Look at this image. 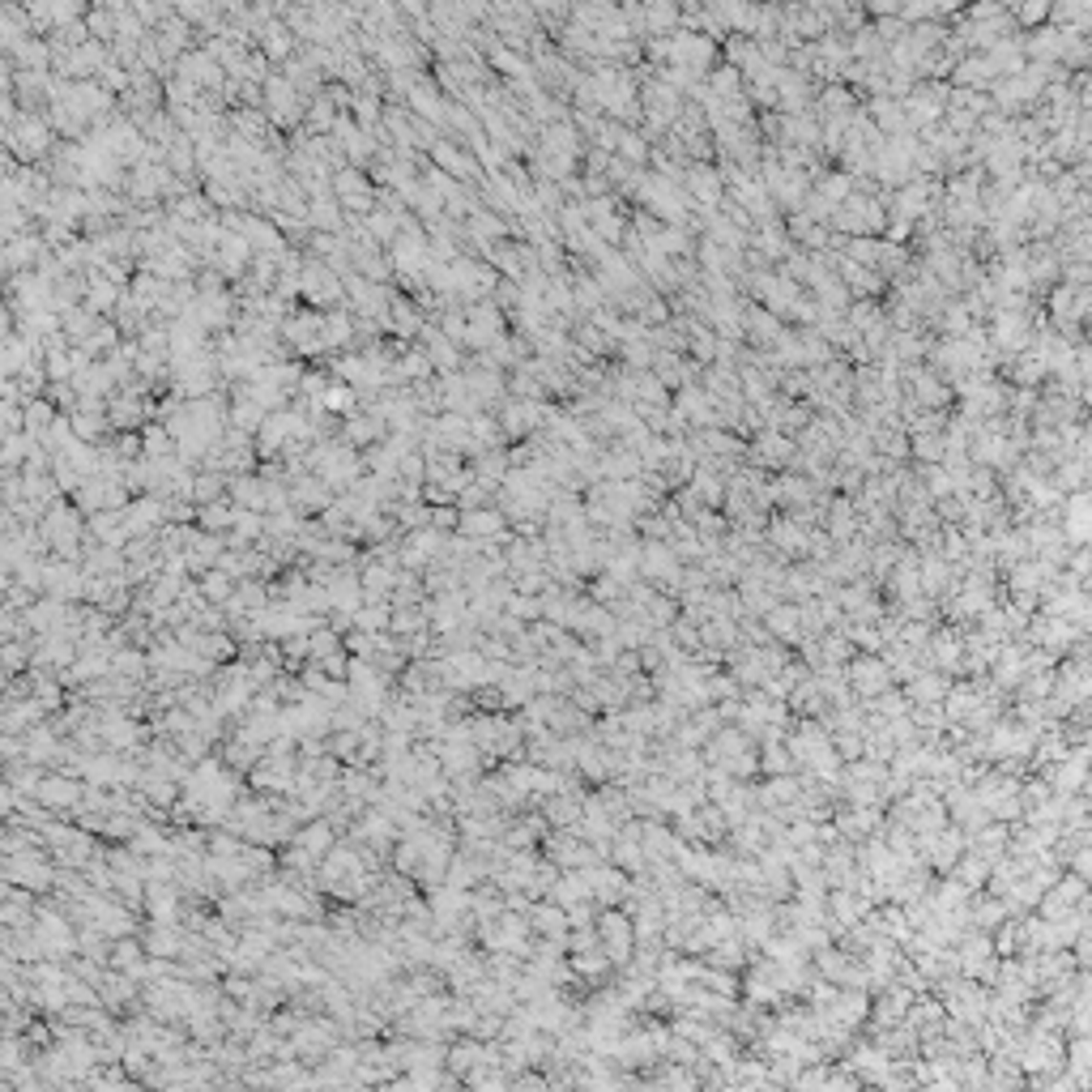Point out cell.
I'll return each instance as SVG.
<instances>
[{
    "label": "cell",
    "mask_w": 1092,
    "mask_h": 1092,
    "mask_svg": "<svg viewBox=\"0 0 1092 1092\" xmlns=\"http://www.w3.org/2000/svg\"><path fill=\"white\" fill-rule=\"evenodd\" d=\"M474 742L486 756H512L525 747V721H512L503 713H474Z\"/></svg>",
    "instance_id": "6da1fadb"
},
{
    "label": "cell",
    "mask_w": 1092,
    "mask_h": 1092,
    "mask_svg": "<svg viewBox=\"0 0 1092 1092\" xmlns=\"http://www.w3.org/2000/svg\"><path fill=\"white\" fill-rule=\"evenodd\" d=\"M56 875H60V867H56V862H48V853H39V849L9 853V858H5V879H9V884H17V888H31L34 896L52 892V888H56Z\"/></svg>",
    "instance_id": "7a4b0ae2"
},
{
    "label": "cell",
    "mask_w": 1092,
    "mask_h": 1092,
    "mask_svg": "<svg viewBox=\"0 0 1092 1092\" xmlns=\"http://www.w3.org/2000/svg\"><path fill=\"white\" fill-rule=\"evenodd\" d=\"M39 529H43L48 546L56 550L60 559H81V517H77V508H69V503H52V508L43 512Z\"/></svg>",
    "instance_id": "3957f363"
},
{
    "label": "cell",
    "mask_w": 1092,
    "mask_h": 1092,
    "mask_svg": "<svg viewBox=\"0 0 1092 1092\" xmlns=\"http://www.w3.org/2000/svg\"><path fill=\"white\" fill-rule=\"evenodd\" d=\"M593 926H598V943L610 956V965H628L632 948H636V926L628 922V913H619L610 905V910H598V922Z\"/></svg>",
    "instance_id": "277c9868"
},
{
    "label": "cell",
    "mask_w": 1092,
    "mask_h": 1092,
    "mask_svg": "<svg viewBox=\"0 0 1092 1092\" xmlns=\"http://www.w3.org/2000/svg\"><path fill=\"white\" fill-rule=\"evenodd\" d=\"M299 782V760L295 756H261L247 773V785L261 789V794H295Z\"/></svg>",
    "instance_id": "5b68a950"
},
{
    "label": "cell",
    "mask_w": 1092,
    "mask_h": 1092,
    "mask_svg": "<svg viewBox=\"0 0 1092 1092\" xmlns=\"http://www.w3.org/2000/svg\"><path fill=\"white\" fill-rule=\"evenodd\" d=\"M39 798L43 806H48L52 815H77L81 811V798H86V782L81 777H69V773H43V782H39Z\"/></svg>",
    "instance_id": "8992f818"
},
{
    "label": "cell",
    "mask_w": 1092,
    "mask_h": 1092,
    "mask_svg": "<svg viewBox=\"0 0 1092 1092\" xmlns=\"http://www.w3.org/2000/svg\"><path fill=\"white\" fill-rule=\"evenodd\" d=\"M465 614H470V589H444V593H431V602H427V619H431V632H436V636H448L453 628H461Z\"/></svg>",
    "instance_id": "52a82bcc"
},
{
    "label": "cell",
    "mask_w": 1092,
    "mask_h": 1092,
    "mask_svg": "<svg viewBox=\"0 0 1092 1092\" xmlns=\"http://www.w3.org/2000/svg\"><path fill=\"white\" fill-rule=\"evenodd\" d=\"M436 751H439V764H444L448 777H479V768L486 760V751L474 739H439Z\"/></svg>",
    "instance_id": "ba28073f"
},
{
    "label": "cell",
    "mask_w": 1092,
    "mask_h": 1092,
    "mask_svg": "<svg viewBox=\"0 0 1092 1092\" xmlns=\"http://www.w3.org/2000/svg\"><path fill=\"white\" fill-rule=\"evenodd\" d=\"M145 913H150V922H159V926L183 922V905H180V884H176V879H154V884H145Z\"/></svg>",
    "instance_id": "9c48e42d"
},
{
    "label": "cell",
    "mask_w": 1092,
    "mask_h": 1092,
    "mask_svg": "<svg viewBox=\"0 0 1092 1092\" xmlns=\"http://www.w3.org/2000/svg\"><path fill=\"white\" fill-rule=\"evenodd\" d=\"M585 875H589V884H593V901H598L602 910H610V905H619L623 896H628V870H623V867H607V862H593V867H585Z\"/></svg>",
    "instance_id": "30bf717a"
},
{
    "label": "cell",
    "mask_w": 1092,
    "mask_h": 1092,
    "mask_svg": "<svg viewBox=\"0 0 1092 1092\" xmlns=\"http://www.w3.org/2000/svg\"><path fill=\"white\" fill-rule=\"evenodd\" d=\"M137 789L145 794V803H150V806L171 811V806L180 803V794H183V782H180V777H171V773H162V768H141Z\"/></svg>",
    "instance_id": "8fae6325"
},
{
    "label": "cell",
    "mask_w": 1092,
    "mask_h": 1092,
    "mask_svg": "<svg viewBox=\"0 0 1092 1092\" xmlns=\"http://www.w3.org/2000/svg\"><path fill=\"white\" fill-rule=\"evenodd\" d=\"M223 538L209 534V529H192L188 534V546H183V559H188V572L201 576L209 572V567H218V559H223Z\"/></svg>",
    "instance_id": "7c38bea8"
},
{
    "label": "cell",
    "mask_w": 1092,
    "mask_h": 1092,
    "mask_svg": "<svg viewBox=\"0 0 1092 1092\" xmlns=\"http://www.w3.org/2000/svg\"><path fill=\"white\" fill-rule=\"evenodd\" d=\"M849 683H853V692H862V696H884L888 683H892V670H888V662H879V657H853Z\"/></svg>",
    "instance_id": "4fadbf2b"
},
{
    "label": "cell",
    "mask_w": 1092,
    "mask_h": 1092,
    "mask_svg": "<svg viewBox=\"0 0 1092 1092\" xmlns=\"http://www.w3.org/2000/svg\"><path fill=\"white\" fill-rule=\"evenodd\" d=\"M363 576V593L367 602H389L393 589H397V564H389V559H367V564L359 567Z\"/></svg>",
    "instance_id": "5bb4252c"
},
{
    "label": "cell",
    "mask_w": 1092,
    "mask_h": 1092,
    "mask_svg": "<svg viewBox=\"0 0 1092 1092\" xmlns=\"http://www.w3.org/2000/svg\"><path fill=\"white\" fill-rule=\"evenodd\" d=\"M290 846H299L304 853H311V858L320 862V858H325L329 849L337 846V824H333V820H320V815H316V820H308L304 828H295V837H290Z\"/></svg>",
    "instance_id": "9a60e30c"
},
{
    "label": "cell",
    "mask_w": 1092,
    "mask_h": 1092,
    "mask_svg": "<svg viewBox=\"0 0 1092 1092\" xmlns=\"http://www.w3.org/2000/svg\"><path fill=\"white\" fill-rule=\"evenodd\" d=\"M98 995H103V1007L128 1012V1007H137V977L133 973H120V969H107L103 981H98Z\"/></svg>",
    "instance_id": "2e32d148"
},
{
    "label": "cell",
    "mask_w": 1092,
    "mask_h": 1092,
    "mask_svg": "<svg viewBox=\"0 0 1092 1092\" xmlns=\"http://www.w3.org/2000/svg\"><path fill=\"white\" fill-rule=\"evenodd\" d=\"M273 598H278V593H273V585H265L261 576H247V581H240L235 598L226 602V614H261Z\"/></svg>",
    "instance_id": "e0dca14e"
},
{
    "label": "cell",
    "mask_w": 1092,
    "mask_h": 1092,
    "mask_svg": "<svg viewBox=\"0 0 1092 1092\" xmlns=\"http://www.w3.org/2000/svg\"><path fill=\"white\" fill-rule=\"evenodd\" d=\"M43 717H48V709H43L34 696H22V700H5V717H0V726H5V734H26V730L39 726Z\"/></svg>",
    "instance_id": "ac0fdd59"
},
{
    "label": "cell",
    "mask_w": 1092,
    "mask_h": 1092,
    "mask_svg": "<svg viewBox=\"0 0 1092 1092\" xmlns=\"http://www.w3.org/2000/svg\"><path fill=\"white\" fill-rule=\"evenodd\" d=\"M461 534H470V538H479V543H500L503 538V512H495V508H465L461 512Z\"/></svg>",
    "instance_id": "d6986e66"
},
{
    "label": "cell",
    "mask_w": 1092,
    "mask_h": 1092,
    "mask_svg": "<svg viewBox=\"0 0 1092 1092\" xmlns=\"http://www.w3.org/2000/svg\"><path fill=\"white\" fill-rule=\"evenodd\" d=\"M162 517H171V512L162 508L159 500H150V495H145V500H137V503H128V508H124V529H128L133 538H150V529L162 525Z\"/></svg>",
    "instance_id": "ffe728a7"
},
{
    "label": "cell",
    "mask_w": 1092,
    "mask_h": 1092,
    "mask_svg": "<svg viewBox=\"0 0 1092 1092\" xmlns=\"http://www.w3.org/2000/svg\"><path fill=\"white\" fill-rule=\"evenodd\" d=\"M550 901H559L564 910L593 901V884H589V875H585V870H559L555 888H550Z\"/></svg>",
    "instance_id": "44dd1931"
},
{
    "label": "cell",
    "mask_w": 1092,
    "mask_h": 1092,
    "mask_svg": "<svg viewBox=\"0 0 1092 1092\" xmlns=\"http://www.w3.org/2000/svg\"><path fill=\"white\" fill-rule=\"evenodd\" d=\"M183 939H188L183 922H176V926L150 922V931H145V952H150V956H171V960H180V956H183Z\"/></svg>",
    "instance_id": "7402d4cb"
},
{
    "label": "cell",
    "mask_w": 1092,
    "mask_h": 1092,
    "mask_svg": "<svg viewBox=\"0 0 1092 1092\" xmlns=\"http://www.w3.org/2000/svg\"><path fill=\"white\" fill-rule=\"evenodd\" d=\"M640 567H645V576L649 581H662V585H670L674 589V581H678V559H674V550L670 546H645V555H640Z\"/></svg>",
    "instance_id": "603a6c76"
},
{
    "label": "cell",
    "mask_w": 1092,
    "mask_h": 1092,
    "mask_svg": "<svg viewBox=\"0 0 1092 1092\" xmlns=\"http://www.w3.org/2000/svg\"><path fill=\"white\" fill-rule=\"evenodd\" d=\"M192 649H197V653H205L214 666H226L235 653H240V640H235L226 628H214V632H201Z\"/></svg>",
    "instance_id": "cb8c5ba5"
},
{
    "label": "cell",
    "mask_w": 1092,
    "mask_h": 1092,
    "mask_svg": "<svg viewBox=\"0 0 1092 1092\" xmlns=\"http://www.w3.org/2000/svg\"><path fill=\"white\" fill-rule=\"evenodd\" d=\"M145 960H150V952H145V939H137V934H128V939H116V948H112V969L133 973V977L141 981Z\"/></svg>",
    "instance_id": "d4e9b609"
},
{
    "label": "cell",
    "mask_w": 1092,
    "mask_h": 1092,
    "mask_svg": "<svg viewBox=\"0 0 1092 1092\" xmlns=\"http://www.w3.org/2000/svg\"><path fill=\"white\" fill-rule=\"evenodd\" d=\"M423 628H431V619H427V602H410V607H393L389 632H393V636H397V640L415 636V632H423Z\"/></svg>",
    "instance_id": "484cf974"
},
{
    "label": "cell",
    "mask_w": 1092,
    "mask_h": 1092,
    "mask_svg": "<svg viewBox=\"0 0 1092 1092\" xmlns=\"http://www.w3.org/2000/svg\"><path fill=\"white\" fill-rule=\"evenodd\" d=\"M201 589H205V598L214 602V607H226V602L235 598V589H240V581H235L231 572H223V567H209V572L197 576Z\"/></svg>",
    "instance_id": "4316f807"
},
{
    "label": "cell",
    "mask_w": 1092,
    "mask_h": 1092,
    "mask_svg": "<svg viewBox=\"0 0 1092 1092\" xmlns=\"http://www.w3.org/2000/svg\"><path fill=\"white\" fill-rule=\"evenodd\" d=\"M337 649H346V645H342V632H337L329 619L320 623V628L308 632V662H325V657L337 653Z\"/></svg>",
    "instance_id": "83f0119b"
},
{
    "label": "cell",
    "mask_w": 1092,
    "mask_h": 1092,
    "mask_svg": "<svg viewBox=\"0 0 1092 1092\" xmlns=\"http://www.w3.org/2000/svg\"><path fill=\"white\" fill-rule=\"evenodd\" d=\"M235 517H240V503L209 500L205 508H201V529H209V534H231V529H235Z\"/></svg>",
    "instance_id": "f1b7e54d"
},
{
    "label": "cell",
    "mask_w": 1092,
    "mask_h": 1092,
    "mask_svg": "<svg viewBox=\"0 0 1092 1092\" xmlns=\"http://www.w3.org/2000/svg\"><path fill=\"white\" fill-rule=\"evenodd\" d=\"M112 670L124 678H141L145 683V678H150V653H141V645H124V649H116Z\"/></svg>",
    "instance_id": "f546056e"
},
{
    "label": "cell",
    "mask_w": 1092,
    "mask_h": 1092,
    "mask_svg": "<svg viewBox=\"0 0 1092 1092\" xmlns=\"http://www.w3.org/2000/svg\"><path fill=\"white\" fill-rule=\"evenodd\" d=\"M389 619H393V602H363V607L354 610V628L372 632V636L389 632Z\"/></svg>",
    "instance_id": "4dcf8cb0"
},
{
    "label": "cell",
    "mask_w": 1092,
    "mask_h": 1092,
    "mask_svg": "<svg viewBox=\"0 0 1092 1092\" xmlns=\"http://www.w3.org/2000/svg\"><path fill=\"white\" fill-rule=\"evenodd\" d=\"M265 534V521L256 517V508H240L235 517V529H231V546H256Z\"/></svg>",
    "instance_id": "1f68e13d"
},
{
    "label": "cell",
    "mask_w": 1092,
    "mask_h": 1092,
    "mask_svg": "<svg viewBox=\"0 0 1092 1092\" xmlns=\"http://www.w3.org/2000/svg\"><path fill=\"white\" fill-rule=\"evenodd\" d=\"M764 619H768V632L782 640H794L798 628H803V610H794V607H773Z\"/></svg>",
    "instance_id": "d6a6232c"
},
{
    "label": "cell",
    "mask_w": 1092,
    "mask_h": 1092,
    "mask_svg": "<svg viewBox=\"0 0 1092 1092\" xmlns=\"http://www.w3.org/2000/svg\"><path fill=\"white\" fill-rule=\"evenodd\" d=\"M572 973L576 977H602V973L610 969V956L602 948H589V952H572Z\"/></svg>",
    "instance_id": "836d02e7"
},
{
    "label": "cell",
    "mask_w": 1092,
    "mask_h": 1092,
    "mask_svg": "<svg viewBox=\"0 0 1092 1092\" xmlns=\"http://www.w3.org/2000/svg\"><path fill=\"white\" fill-rule=\"evenodd\" d=\"M231 495H235V503H240V508H265V503H269V486H261V482H252V479H235V482H231Z\"/></svg>",
    "instance_id": "e575fe53"
},
{
    "label": "cell",
    "mask_w": 1092,
    "mask_h": 1092,
    "mask_svg": "<svg viewBox=\"0 0 1092 1092\" xmlns=\"http://www.w3.org/2000/svg\"><path fill=\"white\" fill-rule=\"evenodd\" d=\"M503 610L517 614L521 623H538V619H543V598H538V593H521V589H517V593L508 598V607H503Z\"/></svg>",
    "instance_id": "d590c367"
},
{
    "label": "cell",
    "mask_w": 1092,
    "mask_h": 1092,
    "mask_svg": "<svg viewBox=\"0 0 1092 1092\" xmlns=\"http://www.w3.org/2000/svg\"><path fill=\"white\" fill-rule=\"evenodd\" d=\"M359 747H363V734H359V730H333V739H329V751H333L342 764H354Z\"/></svg>",
    "instance_id": "8d00e7d4"
},
{
    "label": "cell",
    "mask_w": 1092,
    "mask_h": 1092,
    "mask_svg": "<svg viewBox=\"0 0 1092 1092\" xmlns=\"http://www.w3.org/2000/svg\"><path fill=\"white\" fill-rule=\"evenodd\" d=\"M26 1067V1041L22 1033H5V1045H0V1071H22Z\"/></svg>",
    "instance_id": "74e56055"
},
{
    "label": "cell",
    "mask_w": 1092,
    "mask_h": 1092,
    "mask_svg": "<svg viewBox=\"0 0 1092 1092\" xmlns=\"http://www.w3.org/2000/svg\"><path fill=\"white\" fill-rule=\"evenodd\" d=\"M0 657H5V674H17V670H26L34 662L31 653V640H5V649H0Z\"/></svg>",
    "instance_id": "f35d334b"
},
{
    "label": "cell",
    "mask_w": 1092,
    "mask_h": 1092,
    "mask_svg": "<svg viewBox=\"0 0 1092 1092\" xmlns=\"http://www.w3.org/2000/svg\"><path fill=\"white\" fill-rule=\"evenodd\" d=\"M295 503L299 508H325L329 503V491L316 482H295Z\"/></svg>",
    "instance_id": "ab89813d"
},
{
    "label": "cell",
    "mask_w": 1092,
    "mask_h": 1092,
    "mask_svg": "<svg viewBox=\"0 0 1092 1092\" xmlns=\"http://www.w3.org/2000/svg\"><path fill=\"white\" fill-rule=\"evenodd\" d=\"M832 913H837V922H849V926H853V922H858L862 905H858V901H853V892H849V888H841V892H837V896H832Z\"/></svg>",
    "instance_id": "60d3db41"
},
{
    "label": "cell",
    "mask_w": 1092,
    "mask_h": 1092,
    "mask_svg": "<svg viewBox=\"0 0 1092 1092\" xmlns=\"http://www.w3.org/2000/svg\"><path fill=\"white\" fill-rule=\"evenodd\" d=\"M773 538H777V546H782L785 555H798V550L806 546V538L798 534L794 525H785V521H777V525H773Z\"/></svg>",
    "instance_id": "b9f144b4"
},
{
    "label": "cell",
    "mask_w": 1092,
    "mask_h": 1092,
    "mask_svg": "<svg viewBox=\"0 0 1092 1092\" xmlns=\"http://www.w3.org/2000/svg\"><path fill=\"white\" fill-rule=\"evenodd\" d=\"M910 696H913V700H931L934 704V700H943V683L934 674H917L913 687H910Z\"/></svg>",
    "instance_id": "7bdbcfd3"
},
{
    "label": "cell",
    "mask_w": 1092,
    "mask_h": 1092,
    "mask_svg": "<svg viewBox=\"0 0 1092 1092\" xmlns=\"http://www.w3.org/2000/svg\"><path fill=\"white\" fill-rule=\"evenodd\" d=\"M794 794H798V789H794V782H785V777H777V782H768V789H764V794H760V798H764V803H773V806H782V803H789V798H794Z\"/></svg>",
    "instance_id": "ee69618b"
},
{
    "label": "cell",
    "mask_w": 1092,
    "mask_h": 1092,
    "mask_svg": "<svg viewBox=\"0 0 1092 1092\" xmlns=\"http://www.w3.org/2000/svg\"><path fill=\"white\" fill-rule=\"evenodd\" d=\"M218 491H223V482H218V474H201L197 482H192V495H197L201 503H209V500H218Z\"/></svg>",
    "instance_id": "f6af8a7d"
},
{
    "label": "cell",
    "mask_w": 1092,
    "mask_h": 1092,
    "mask_svg": "<svg viewBox=\"0 0 1092 1092\" xmlns=\"http://www.w3.org/2000/svg\"><path fill=\"white\" fill-rule=\"evenodd\" d=\"M397 521L406 529H423V525H431V508H423V503H410V508H401Z\"/></svg>",
    "instance_id": "bcb514c9"
},
{
    "label": "cell",
    "mask_w": 1092,
    "mask_h": 1092,
    "mask_svg": "<svg viewBox=\"0 0 1092 1092\" xmlns=\"http://www.w3.org/2000/svg\"><path fill=\"white\" fill-rule=\"evenodd\" d=\"M320 666H325V674H329V678H346V674H351V657H346V649H337V653H329V657H325V662H320Z\"/></svg>",
    "instance_id": "7dc6e473"
},
{
    "label": "cell",
    "mask_w": 1092,
    "mask_h": 1092,
    "mask_svg": "<svg viewBox=\"0 0 1092 1092\" xmlns=\"http://www.w3.org/2000/svg\"><path fill=\"white\" fill-rule=\"evenodd\" d=\"M287 657H290V662H304V657H308V632L287 636Z\"/></svg>",
    "instance_id": "c3c4849f"
},
{
    "label": "cell",
    "mask_w": 1092,
    "mask_h": 1092,
    "mask_svg": "<svg viewBox=\"0 0 1092 1092\" xmlns=\"http://www.w3.org/2000/svg\"><path fill=\"white\" fill-rule=\"evenodd\" d=\"M764 768H768V773H785V768H789V751L768 747V751H764Z\"/></svg>",
    "instance_id": "681fc988"
},
{
    "label": "cell",
    "mask_w": 1092,
    "mask_h": 1092,
    "mask_svg": "<svg viewBox=\"0 0 1092 1092\" xmlns=\"http://www.w3.org/2000/svg\"><path fill=\"white\" fill-rule=\"evenodd\" d=\"M431 525H436V529H453V525H461V517H453V512L436 508V512H431Z\"/></svg>",
    "instance_id": "f907efd6"
},
{
    "label": "cell",
    "mask_w": 1092,
    "mask_h": 1092,
    "mask_svg": "<svg viewBox=\"0 0 1092 1092\" xmlns=\"http://www.w3.org/2000/svg\"><path fill=\"white\" fill-rule=\"evenodd\" d=\"M482 495H486L482 486H470V491L461 495V503H465V508H474V503H482Z\"/></svg>",
    "instance_id": "816d5d0a"
}]
</instances>
